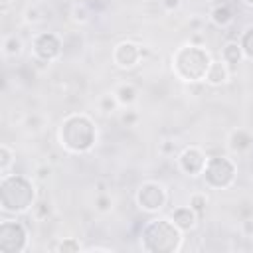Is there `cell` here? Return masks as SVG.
Returning a JSON list of instances; mask_svg holds the SVG:
<instances>
[{"label":"cell","mask_w":253,"mask_h":253,"mask_svg":"<svg viewBox=\"0 0 253 253\" xmlns=\"http://www.w3.org/2000/svg\"><path fill=\"white\" fill-rule=\"evenodd\" d=\"M34 184L24 176H2L0 186V204L4 211L24 213L34 208Z\"/></svg>","instance_id":"cell-1"},{"label":"cell","mask_w":253,"mask_h":253,"mask_svg":"<svg viewBox=\"0 0 253 253\" xmlns=\"http://www.w3.org/2000/svg\"><path fill=\"white\" fill-rule=\"evenodd\" d=\"M95 208L99 211H109L111 210V198L107 194H99L97 200H95Z\"/></svg>","instance_id":"cell-22"},{"label":"cell","mask_w":253,"mask_h":253,"mask_svg":"<svg viewBox=\"0 0 253 253\" xmlns=\"http://www.w3.org/2000/svg\"><path fill=\"white\" fill-rule=\"evenodd\" d=\"M206 204H208L206 194H192V198H190V208L198 213V217H202V215L206 213Z\"/></svg>","instance_id":"cell-18"},{"label":"cell","mask_w":253,"mask_h":253,"mask_svg":"<svg viewBox=\"0 0 253 253\" xmlns=\"http://www.w3.org/2000/svg\"><path fill=\"white\" fill-rule=\"evenodd\" d=\"M251 142H253L251 134H249L247 130H241V128H239V130H233L231 136H229V148L235 150V152L247 150V148L251 146Z\"/></svg>","instance_id":"cell-14"},{"label":"cell","mask_w":253,"mask_h":253,"mask_svg":"<svg viewBox=\"0 0 253 253\" xmlns=\"http://www.w3.org/2000/svg\"><path fill=\"white\" fill-rule=\"evenodd\" d=\"M211 22H213L215 26H221V28L229 26V24L233 22V12H231V8L225 6V4L215 6V8L211 10Z\"/></svg>","instance_id":"cell-15"},{"label":"cell","mask_w":253,"mask_h":253,"mask_svg":"<svg viewBox=\"0 0 253 253\" xmlns=\"http://www.w3.org/2000/svg\"><path fill=\"white\" fill-rule=\"evenodd\" d=\"M49 176V168H38V178H47Z\"/></svg>","instance_id":"cell-27"},{"label":"cell","mask_w":253,"mask_h":253,"mask_svg":"<svg viewBox=\"0 0 253 253\" xmlns=\"http://www.w3.org/2000/svg\"><path fill=\"white\" fill-rule=\"evenodd\" d=\"M172 221L176 223V227L180 229V231H188V229H192L194 225H196V221H198V213L188 206H182V208H176L174 211H172Z\"/></svg>","instance_id":"cell-11"},{"label":"cell","mask_w":253,"mask_h":253,"mask_svg":"<svg viewBox=\"0 0 253 253\" xmlns=\"http://www.w3.org/2000/svg\"><path fill=\"white\" fill-rule=\"evenodd\" d=\"M206 162L208 158L204 156V152L200 148H186L182 154H180V166L186 174L190 176H198V174H204V168H206Z\"/></svg>","instance_id":"cell-9"},{"label":"cell","mask_w":253,"mask_h":253,"mask_svg":"<svg viewBox=\"0 0 253 253\" xmlns=\"http://www.w3.org/2000/svg\"><path fill=\"white\" fill-rule=\"evenodd\" d=\"M229 79V65L221 59V61H211L206 73V81L210 85H221Z\"/></svg>","instance_id":"cell-12"},{"label":"cell","mask_w":253,"mask_h":253,"mask_svg":"<svg viewBox=\"0 0 253 253\" xmlns=\"http://www.w3.org/2000/svg\"><path fill=\"white\" fill-rule=\"evenodd\" d=\"M117 103H119V99H117L115 95H105V97L101 99V111H103V113H111V111H115Z\"/></svg>","instance_id":"cell-21"},{"label":"cell","mask_w":253,"mask_h":253,"mask_svg":"<svg viewBox=\"0 0 253 253\" xmlns=\"http://www.w3.org/2000/svg\"><path fill=\"white\" fill-rule=\"evenodd\" d=\"M136 202L144 211H156L166 202V192L158 182H144L136 192Z\"/></svg>","instance_id":"cell-7"},{"label":"cell","mask_w":253,"mask_h":253,"mask_svg":"<svg viewBox=\"0 0 253 253\" xmlns=\"http://www.w3.org/2000/svg\"><path fill=\"white\" fill-rule=\"evenodd\" d=\"M241 55H243V49H241V43L239 42H227L223 51H221V59L229 65V67H237V63L241 61Z\"/></svg>","instance_id":"cell-13"},{"label":"cell","mask_w":253,"mask_h":253,"mask_svg":"<svg viewBox=\"0 0 253 253\" xmlns=\"http://www.w3.org/2000/svg\"><path fill=\"white\" fill-rule=\"evenodd\" d=\"M134 121H136V113L128 111V113H125V115H123V123H125V125H132Z\"/></svg>","instance_id":"cell-25"},{"label":"cell","mask_w":253,"mask_h":253,"mask_svg":"<svg viewBox=\"0 0 253 253\" xmlns=\"http://www.w3.org/2000/svg\"><path fill=\"white\" fill-rule=\"evenodd\" d=\"M140 55L142 49L132 42H121L113 51V59L119 67H132L140 59Z\"/></svg>","instance_id":"cell-10"},{"label":"cell","mask_w":253,"mask_h":253,"mask_svg":"<svg viewBox=\"0 0 253 253\" xmlns=\"http://www.w3.org/2000/svg\"><path fill=\"white\" fill-rule=\"evenodd\" d=\"M12 160H14L12 150H10L6 144H2V146H0V172H2V176H6V172H8L10 164H12Z\"/></svg>","instance_id":"cell-20"},{"label":"cell","mask_w":253,"mask_h":253,"mask_svg":"<svg viewBox=\"0 0 253 253\" xmlns=\"http://www.w3.org/2000/svg\"><path fill=\"white\" fill-rule=\"evenodd\" d=\"M28 245V229L20 221L6 219L0 223V249L6 253H20Z\"/></svg>","instance_id":"cell-6"},{"label":"cell","mask_w":253,"mask_h":253,"mask_svg":"<svg viewBox=\"0 0 253 253\" xmlns=\"http://www.w3.org/2000/svg\"><path fill=\"white\" fill-rule=\"evenodd\" d=\"M245 2H247V4H253V0H245Z\"/></svg>","instance_id":"cell-28"},{"label":"cell","mask_w":253,"mask_h":253,"mask_svg":"<svg viewBox=\"0 0 253 253\" xmlns=\"http://www.w3.org/2000/svg\"><path fill=\"white\" fill-rule=\"evenodd\" d=\"M115 97L119 99V103H123V105H130V103L136 99V89H134L132 85H121V87L117 89Z\"/></svg>","instance_id":"cell-16"},{"label":"cell","mask_w":253,"mask_h":253,"mask_svg":"<svg viewBox=\"0 0 253 253\" xmlns=\"http://www.w3.org/2000/svg\"><path fill=\"white\" fill-rule=\"evenodd\" d=\"M34 51L36 55L42 59V61H53L59 53H61V42L55 34L51 32H45V34H40L34 42Z\"/></svg>","instance_id":"cell-8"},{"label":"cell","mask_w":253,"mask_h":253,"mask_svg":"<svg viewBox=\"0 0 253 253\" xmlns=\"http://www.w3.org/2000/svg\"><path fill=\"white\" fill-rule=\"evenodd\" d=\"M162 6H164L166 10H174V8L180 6V0H162Z\"/></svg>","instance_id":"cell-26"},{"label":"cell","mask_w":253,"mask_h":253,"mask_svg":"<svg viewBox=\"0 0 253 253\" xmlns=\"http://www.w3.org/2000/svg\"><path fill=\"white\" fill-rule=\"evenodd\" d=\"M204 178L211 188H227L235 178V164L225 156L208 158L204 168Z\"/></svg>","instance_id":"cell-5"},{"label":"cell","mask_w":253,"mask_h":253,"mask_svg":"<svg viewBox=\"0 0 253 253\" xmlns=\"http://www.w3.org/2000/svg\"><path fill=\"white\" fill-rule=\"evenodd\" d=\"M59 140L71 152H85L95 142V126L87 117L71 115L61 123Z\"/></svg>","instance_id":"cell-3"},{"label":"cell","mask_w":253,"mask_h":253,"mask_svg":"<svg viewBox=\"0 0 253 253\" xmlns=\"http://www.w3.org/2000/svg\"><path fill=\"white\" fill-rule=\"evenodd\" d=\"M241 49H243V55L245 57H249V59H253V26H249L245 32H243V36H241Z\"/></svg>","instance_id":"cell-17"},{"label":"cell","mask_w":253,"mask_h":253,"mask_svg":"<svg viewBox=\"0 0 253 253\" xmlns=\"http://www.w3.org/2000/svg\"><path fill=\"white\" fill-rule=\"evenodd\" d=\"M180 229L170 219H154L142 231V247L154 253H170L180 249Z\"/></svg>","instance_id":"cell-2"},{"label":"cell","mask_w":253,"mask_h":253,"mask_svg":"<svg viewBox=\"0 0 253 253\" xmlns=\"http://www.w3.org/2000/svg\"><path fill=\"white\" fill-rule=\"evenodd\" d=\"M210 63H211L210 55L200 45L180 47L176 51V55H174V69H176L178 77H182L184 81H200V79H206V73H208Z\"/></svg>","instance_id":"cell-4"},{"label":"cell","mask_w":253,"mask_h":253,"mask_svg":"<svg viewBox=\"0 0 253 253\" xmlns=\"http://www.w3.org/2000/svg\"><path fill=\"white\" fill-rule=\"evenodd\" d=\"M57 249H59V251H79V249H81V245H79L73 237H69V239H65Z\"/></svg>","instance_id":"cell-23"},{"label":"cell","mask_w":253,"mask_h":253,"mask_svg":"<svg viewBox=\"0 0 253 253\" xmlns=\"http://www.w3.org/2000/svg\"><path fill=\"white\" fill-rule=\"evenodd\" d=\"M22 51V42L16 36H8L4 40V55H18Z\"/></svg>","instance_id":"cell-19"},{"label":"cell","mask_w":253,"mask_h":253,"mask_svg":"<svg viewBox=\"0 0 253 253\" xmlns=\"http://www.w3.org/2000/svg\"><path fill=\"white\" fill-rule=\"evenodd\" d=\"M73 14H75L73 18H75V20H79V22H85V20H87V10H85V8H79V6H75Z\"/></svg>","instance_id":"cell-24"}]
</instances>
